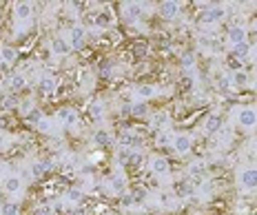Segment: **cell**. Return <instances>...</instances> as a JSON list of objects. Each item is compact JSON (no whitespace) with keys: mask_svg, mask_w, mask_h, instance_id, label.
Wrapping results in <instances>:
<instances>
[{"mask_svg":"<svg viewBox=\"0 0 257 215\" xmlns=\"http://www.w3.org/2000/svg\"><path fill=\"white\" fill-rule=\"evenodd\" d=\"M237 127L242 131H253L257 129V106L244 104L237 109Z\"/></svg>","mask_w":257,"mask_h":215,"instance_id":"6da1fadb","label":"cell"},{"mask_svg":"<svg viewBox=\"0 0 257 215\" xmlns=\"http://www.w3.org/2000/svg\"><path fill=\"white\" fill-rule=\"evenodd\" d=\"M237 184L244 193H257V166H244L237 173Z\"/></svg>","mask_w":257,"mask_h":215,"instance_id":"7a4b0ae2","label":"cell"},{"mask_svg":"<svg viewBox=\"0 0 257 215\" xmlns=\"http://www.w3.org/2000/svg\"><path fill=\"white\" fill-rule=\"evenodd\" d=\"M171 147H173V151L178 153L180 158H184V155H189L191 149H193V138L189 136V133H175Z\"/></svg>","mask_w":257,"mask_h":215,"instance_id":"3957f363","label":"cell"},{"mask_svg":"<svg viewBox=\"0 0 257 215\" xmlns=\"http://www.w3.org/2000/svg\"><path fill=\"white\" fill-rule=\"evenodd\" d=\"M224 18H226V7H224V5H211V7H206V12L202 14V20H204V25L222 23Z\"/></svg>","mask_w":257,"mask_h":215,"instance_id":"277c9868","label":"cell"},{"mask_svg":"<svg viewBox=\"0 0 257 215\" xmlns=\"http://www.w3.org/2000/svg\"><path fill=\"white\" fill-rule=\"evenodd\" d=\"M120 147L122 149H133V151H140V149L144 147V138L140 136V133H136V131H124L120 136Z\"/></svg>","mask_w":257,"mask_h":215,"instance_id":"5b68a950","label":"cell"},{"mask_svg":"<svg viewBox=\"0 0 257 215\" xmlns=\"http://www.w3.org/2000/svg\"><path fill=\"white\" fill-rule=\"evenodd\" d=\"M149 169H151V173H153V175L164 177V175H169L171 164H169V160L164 158V155H153V158L149 160Z\"/></svg>","mask_w":257,"mask_h":215,"instance_id":"8992f818","label":"cell"},{"mask_svg":"<svg viewBox=\"0 0 257 215\" xmlns=\"http://www.w3.org/2000/svg\"><path fill=\"white\" fill-rule=\"evenodd\" d=\"M120 12H122V16H124V20H128V23H136V20H140L144 7H142V3H122Z\"/></svg>","mask_w":257,"mask_h":215,"instance_id":"52a82bcc","label":"cell"},{"mask_svg":"<svg viewBox=\"0 0 257 215\" xmlns=\"http://www.w3.org/2000/svg\"><path fill=\"white\" fill-rule=\"evenodd\" d=\"M117 162L128 164V166H138L142 162V151H133V149H122L117 151Z\"/></svg>","mask_w":257,"mask_h":215,"instance_id":"ba28073f","label":"cell"},{"mask_svg":"<svg viewBox=\"0 0 257 215\" xmlns=\"http://www.w3.org/2000/svg\"><path fill=\"white\" fill-rule=\"evenodd\" d=\"M228 42L233 45H242V42H246V38H248V31H246L244 25H231L228 27V34H226Z\"/></svg>","mask_w":257,"mask_h":215,"instance_id":"9c48e42d","label":"cell"},{"mask_svg":"<svg viewBox=\"0 0 257 215\" xmlns=\"http://www.w3.org/2000/svg\"><path fill=\"white\" fill-rule=\"evenodd\" d=\"M84 29L80 25H76V27H71V29H69V45H71V49H76V51H80L84 47Z\"/></svg>","mask_w":257,"mask_h":215,"instance_id":"30bf717a","label":"cell"},{"mask_svg":"<svg viewBox=\"0 0 257 215\" xmlns=\"http://www.w3.org/2000/svg\"><path fill=\"white\" fill-rule=\"evenodd\" d=\"M58 120L62 122L64 127H76L78 125V120H80V116H78V111L76 109H71V106H62L60 111H58Z\"/></svg>","mask_w":257,"mask_h":215,"instance_id":"8fae6325","label":"cell"},{"mask_svg":"<svg viewBox=\"0 0 257 215\" xmlns=\"http://www.w3.org/2000/svg\"><path fill=\"white\" fill-rule=\"evenodd\" d=\"M3 189H5V193H9V195H18V193H23V189H25V182H23V177H18V175H9L7 180L3 182Z\"/></svg>","mask_w":257,"mask_h":215,"instance_id":"7c38bea8","label":"cell"},{"mask_svg":"<svg viewBox=\"0 0 257 215\" xmlns=\"http://www.w3.org/2000/svg\"><path fill=\"white\" fill-rule=\"evenodd\" d=\"M51 51L56 53V56H69L73 49H71V45H69L67 38H62V36H56V38L51 40Z\"/></svg>","mask_w":257,"mask_h":215,"instance_id":"4fadbf2b","label":"cell"},{"mask_svg":"<svg viewBox=\"0 0 257 215\" xmlns=\"http://www.w3.org/2000/svg\"><path fill=\"white\" fill-rule=\"evenodd\" d=\"M31 14H34V3H16L14 5V16L20 20V23L29 20Z\"/></svg>","mask_w":257,"mask_h":215,"instance_id":"5bb4252c","label":"cell"},{"mask_svg":"<svg viewBox=\"0 0 257 215\" xmlns=\"http://www.w3.org/2000/svg\"><path fill=\"white\" fill-rule=\"evenodd\" d=\"M109 186H111V191L115 193V195H122V193L126 191V177H124V173H113L109 177Z\"/></svg>","mask_w":257,"mask_h":215,"instance_id":"9a60e30c","label":"cell"},{"mask_svg":"<svg viewBox=\"0 0 257 215\" xmlns=\"http://www.w3.org/2000/svg\"><path fill=\"white\" fill-rule=\"evenodd\" d=\"M180 14V3H175V0H164L162 5H160V16L162 18H175V16Z\"/></svg>","mask_w":257,"mask_h":215,"instance_id":"2e32d148","label":"cell"},{"mask_svg":"<svg viewBox=\"0 0 257 215\" xmlns=\"http://www.w3.org/2000/svg\"><path fill=\"white\" fill-rule=\"evenodd\" d=\"M56 89H58V82H56V78H53V76H40L38 78V91H40V93L49 95Z\"/></svg>","mask_w":257,"mask_h":215,"instance_id":"e0dca14e","label":"cell"},{"mask_svg":"<svg viewBox=\"0 0 257 215\" xmlns=\"http://www.w3.org/2000/svg\"><path fill=\"white\" fill-rule=\"evenodd\" d=\"M219 127H222V120H219V116L217 114H211L206 118V122H204V133L206 136H215V133L219 131Z\"/></svg>","mask_w":257,"mask_h":215,"instance_id":"ac0fdd59","label":"cell"},{"mask_svg":"<svg viewBox=\"0 0 257 215\" xmlns=\"http://www.w3.org/2000/svg\"><path fill=\"white\" fill-rule=\"evenodd\" d=\"M231 56L233 58H237V60H248V56H250V45L248 42H242V45H233L231 47Z\"/></svg>","mask_w":257,"mask_h":215,"instance_id":"d6986e66","label":"cell"},{"mask_svg":"<svg viewBox=\"0 0 257 215\" xmlns=\"http://www.w3.org/2000/svg\"><path fill=\"white\" fill-rule=\"evenodd\" d=\"M124 111H126V114H131V116H136V118H147V116H149V106H147V102L128 104Z\"/></svg>","mask_w":257,"mask_h":215,"instance_id":"ffe728a7","label":"cell"},{"mask_svg":"<svg viewBox=\"0 0 257 215\" xmlns=\"http://www.w3.org/2000/svg\"><path fill=\"white\" fill-rule=\"evenodd\" d=\"M93 144L95 147H106V144H111V133L106 131V129H98V131L93 133Z\"/></svg>","mask_w":257,"mask_h":215,"instance_id":"44dd1931","label":"cell"},{"mask_svg":"<svg viewBox=\"0 0 257 215\" xmlns=\"http://www.w3.org/2000/svg\"><path fill=\"white\" fill-rule=\"evenodd\" d=\"M0 53H3V62L5 64H14L16 60H18V51H16L14 47H9V45L0 47Z\"/></svg>","mask_w":257,"mask_h":215,"instance_id":"7402d4cb","label":"cell"},{"mask_svg":"<svg viewBox=\"0 0 257 215\" xmlns=\"http://www.w3.org/2000/svg\"><path fill=\"white\" fill-rule=\"evenodd\" d=\"M138 95H140V100H151L158 95V87H153V84H140L138 87Z\"/></svg>","mask_w":257,"mask_h":215,"instance_id":"603a6c76","label":"cell"},{"mask_svg":"<svg viewBox=\"0 0 257 215\" xmlns=\"http://www.w3.org/2000/svg\"><path fill=\"white\" fill-rule=\"evenodd\" d=\"M47 171H49V162H47V160H36V162L31 164V175L34 177H42Z\"/></svg>","mask_w":257,"mask_h":215,"instance_id":"cb8c5ba5","label":"cell"},{"mask_svg":"<svg viewBox=\"0 0 257 215\" xmlns=\"http://www.w3.org/2000/svg\"><path fill=\"white\" fill-rule=\"evenodd\" d=\"M193 191H195L193 182H180V184L175 186V195L178 197H189V195H193Z\"/></svg>","mask_w":257,"mask_h":215,"instance_id":"d4e9b609","label":"cell"},{"mask_svg":"<svg viewBox=\"0 0 257 215\" xmlns=\"http://www.w3.org/2000/svg\"><path fill=\"white\" fill-rule=\"evenodd\" d=\"M89 116L93 122H100L104 118V104L102 102H93V104L89 106Z\"/></svg>","mask_w":257,"mask_h":215,"instance_id":"484cf974","label":"cell"},{"mask_svg":"<svg viewBox=\"0 0 257 215\" xmlns=\"http://www.w3.org/2000/svg\"><path fill=\"white\" fill-rule=\"evenodd\" d=\"M9 84H12L14 91H20L27 87V78L23 76V73H12V78H9Z\"/></svg>","mask_w":257,"mask_h":215,"instance_id":"4316f807","label":"cell"},{"mask_svg":"<svg viewBox=\"0 0 257 215\" xmlns=\"http://www.w3.org/2000/svg\"><path fill=\"white\" fill-rule=\"evenodd\" d=\"M0 215H20V204L18 202H5L0 206Z\"/></svg>","mask_w":257,"mask_h":215,"instance_id":"83f0119b","label":"cell"},{"mask_svg":"<svg viewBox=\"0 0 257 215\" xmlns=\"http://www.w3.org/2000/svg\"><path fill=\"white\" fill-rule=\"evenodd\" d=\"M95 27H98V29L111 27V14L109 12H98V16H95Z\"/></svg>","mask_w":257,"mask_h":215,"instance_id":"f1b7e54d","label":"cell"},{"mask_svg":"<svg viewBox=\"0 0 257 215\" xmlns=\"http://www.w3.org/2000/svg\"><path fill=\"white\" fill-rule=\"evenodd\" d=\"M231 84L233 87H246L248 84V76H246V71H237L231 76Z\"/></svg>","mask_w":257,"mask_h":215,"instance_id":"f546056e","label":"cell"},{"mask_svg":"<svg viewBox=\"0 0 257 215\" xmlns=\"http://www.w3.org/2000/svg\"><path fill=\"white\" fill-rule=\"evenodd\" d=\"M36 129H38L40 133H45V136H51V133H53V120H49V118H42L38 125H36Z\"/></svg>","mask_w":257,"mask_h":215,"instance_id":"4dcf8cb0","label":"cell"},{"mask_svg":"<svg viewBox=\"0 0 257 215\" xmlns=\"http://www.w3.org/2000/svg\"><path fill=\"white\" fill-rule=\"evenodd\" d=\"M167 120H169L167 114H164V111H160V114H155V116H153V122H151V125H153L155 131H162L164 125H167Z\"/></svg>","mask_w":257,"mask_h":215,"instance_id":"1f68e13d","label":"cell"},{"mask_svg":"<svg viewBox=\"0 0 257 215\" xmlns=\"http://www.w3.org/2000/svg\"><path fill=\"white\" fill-rule=\"evenodd\" d=\"M189 173H191V175H195V177H197V175L202 177V175L206 173V164H204V162H200V160H197V162H193V164L189 166Z\"/></svg>","mask_w":257,"mask_h":215,"instance_id":"d6a6232c","label":"cell"},{"mask_svg":"<svg viewBox=\"0 0 257 215\" xmlns=\"http://www.w3.org/2000/svg\"><path fill=\"white\" fill-rule=\"evenodd\" d=\"M42 118H45V116H42V114H40V109H36V106L29 111V114H25V120H27V122H31V125H38Z\"/></svg>","mask_w":257,"mask_h":215,"instance_id":"836d02e7","label":"cell"},{"mask_svg":"<svg viewBox=\"0 0 257 215\" xmlns=\"http://www.w3.org/2000/svg\"><path fill=\"white\" fill-rule=\"evenodd\" d=\"M173 142V136L167 131V129H162V131H158V144L160 147H167V144Z\"/></svg>","mask_w":257,"mask_h":215,"instance_id":"e575fe53","label":"cell"},{"mask_svg":"<svg viewBox=\"0 0 257 215\" xmlns=\"http://www.w3.org/2000/svg\"><path fill=\"white\" fill-rule=\"evenodd\" d=\"M180 64H182V69H191L193 64H195V53H191V51H186L184 56H182V60H180Z\"/></svg>","mask_w":257,"mask_h":215,"instance_id":"d590c367","label":"cell"},{"mask_svg":"<svg viewBox=\"0 0 257 215\" xmlns=\"http://www.w3.org/2000/svg\"><path fill=\"white\" fill-rule=\"evenodd\" d=\"M228 69H231L233 73H237V71H244V62L231 56V58H228Z\"/></svg>","mask_w":257,"mask_h":215,"instance_id":"8d00e7d4","label":"cell"},{"mask_svg":"<svg viewBox=\"0 0 257 215\" xmlns=\"http://www.w3.org/2000/svg\"><path fill=\"white\" fill-rule=\"evenodd\" d=\"M173 200H175V195L171 191H162L160 193V202L164 204V206H171V204H173Z\"/></svg>","mask_w":257,"mask_h":215,"instance_id":"74e56055","label":"cell"},{"mask_svg":"<svg viewBox=\"0 0 257 215\" xmlns=\"http://www.w3.org/2000/svg\"><path fill=\"white\" fill-rule=\"evenodd\" d=\"M133 204H136V197H133V193H128V195H124L122 197V206H133Z\"/></svg>","mask_w":257,"mask_h":215,"instance_id":"f35d334b","label":"cell"},{"mask_svg":"<svg viewBox=\"0 0 257 215\" xmlns=\"http://www.w3.org/2000/svg\"><path fill=\"white\" fill-rule=\"evenodd\" d=\"M69 200H71V202H80V200H82V193L76 191V189H71V191H69Z\"/></svg>","mask_w":257,"mask_h":215,"instance_id":"ab89813d","label":"cell"},{"mask_svg":"<svg viewBox=\"0 0 257 215\" xmlns=\"http://www.w3.org/2000/svg\"><path fill=\"white\" fill-rule=\"evenodd\" d=\"M36 215H51V206H40Z\"/></svg>","mask_w":257,"mask_h":215,"instance_id":"60d3db41","label":"cell"},{"mask_svg":"<svg viewBox=\"0 0 257 215\" xmlns=\"http://www.w3.org/2000/svg\"><path fill=\"white\" fill-rule=\"evenodd\" d=\"M5 147H7V136L0 131V149H5Z\"/></svg>","mask_w":257,"mask_h":215,"instance_id":"b9f144b4","label":"cell"},{"mask_svg":"<svg viewBox=\"0 0 257 215\" xmlns=\"http://www.w3.org/2000/svg\"><path fill=\"white\" fill-rule=\"evenodd\" d=\"M9 125V120H7V116H0V129H5Z\"/></svg>","mask_w":257,"mask_h":215,"instance_id":"7bdbcfd3","label":"cell"},{"mask_svg":"<svg viewBox=\"0 0 257 215\" xmlns=\"http://www.w3.org/2000/svg\"><path fill=\"white\" fill-rule=\"evenodd\" d=\"M7 69H9V64H5V62L0 64V71H7Z\"/></svg>","mask_w":257,"mask_h":215,"instance_id":"ee69618b","label":"cell"},{"mask_svg":"<svg viewBox=\"0 0 257 215\" xmlns=\"http://www.w3.org/2000/svg\"><path fill=\"white\" fill-rule=\"evenodd\" d=\"M73 215H84V213H82V211H80V208H78V211H76V213H73Z\"/></svg>","mask_w":257,"mask_h":215,"instance_id":"f6af8a7d","label":"cell"},{"mask_svg":"<svg viewBox=\"0 0 257 215\" xmlns=\"http://www.w3.org/2000/svg\"><path fill=\"white\" fill-rule=\"evenodd\" d=\"M0 177H3V164H0Z\"/></svg>","mask_w":257,"mask_h":215,"instance_id":"bcb514c9","label":"cell"},{"mask_svg":"<svg viewBox=\"0 0 257 215\" xmlns=\"http://www.w3.org/2000/svg\"><path fill=\"white\" fill-rule=\"evenodd\" d=\"M0 64H3V53H0Z\"/></svg>","mask_w":257,"mask_h":215,"instance_id":"7dc6e473","label":"cell"},{"mask_svg":"<svg viewBox=\"0 0 257 215\" xmlns=\"http://www.w3.org/2000/svg\"><path fill=\"white\" fill-rule=\"evenodd\" d=\"M255 58H257V45H255Z\"/></svg>","mask_w":257,"mask_h":215,"instance_id":"c3c4849f","label":"cell"}]
</instances>
